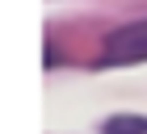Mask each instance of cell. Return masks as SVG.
<instances>
[{
	"mask_svg": "<svg viewBox=\"0 0 147 134\" xmlns=\"http://www.w3.org/2000/svg\"><path fill=\"white\" fill-rule=\"evenodd\" d=\"M101 134H147V117L139 113H118V117H105Z\"/></svg>",
	"mask_w": 147,
	"mask_h": 134,
	"instance_id": "obj_2",
	"label": "cell"
},
{
	"mask_svg": "<svg viewBox=\"0 0 147 134\" xmlns=\"http://www.w3.org/2000/svg\"><path fill=\"white\" fill-rule=\"evenodd\" d=\"M101 63H147V21H130L122 29H109Z\"/></svg>",
	"mask_w": 147,
	"mask_h": 134,
	"instance_id": "obj_1",
	"label": "cell"
}]
</instances>
